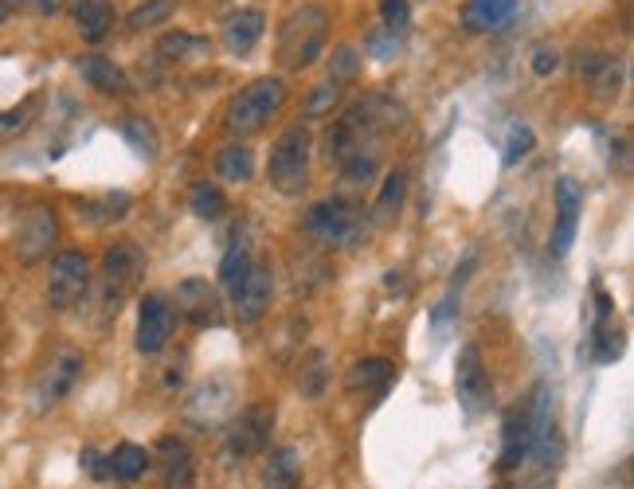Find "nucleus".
Listing matches in <instances>:
<instances>
[{"label":"nucleus","mask_w":634,"mask_h":489,"mask_svg":"<svg viewBox=\"0 0 634 489\" xmlns=\"http://www.w3.org/2000/svg\"><path fill=\"white\" fill-rule=\"evenodd\" d=\"M329 40V16L321 4H302L294 8L282 28H278V63L286 71H306L314 67Z\"/></svg>","instance_id":"1"},{"label":"nucleus","mask_w":634,"mask_h":489,"mask_svg":"<svg viewBox=\"0 0 634 489\" xmlns=\"http://www.w3.org/2000/svg\"><path fill=\"white\" fill-rule=\"evenodd\" d=\"M286 94H290L286 83H282V79H274V75L247 83V87L227 102L224 130L231 137H239V141H243V137H251V134H259V130H267V122H271L274 114L286 106Z\"/></svg>","instance_id":"2"},{"label":"nucleus","mask_w":634,"mask_h":489,"mask_svg":"<svg viewBox=\"0 0 634 489\" xmlns=\"http://www.w3.org/2000/svg\"><path fill=\"white\" fill-rule=\"evenodd\" d=\"M267 177H271L274 192H282V196L306 192V184H310V130H306V122H294L278 134L271 161H267Z\"/></svg>","instance_id":"3"},{"label":"nucleus","mask_w":634,"mask_h":489,"mask_svg":"<svg viewBox=\"0 0 634 489\" xmlns=\"http://www.w3.org/2000/svg\"><path fill=\"white\" fill-rule=\"evenodd\" d=\"M141 274H145V251L137 243H130V239L110 243L106 255H102V286H98L102 310L106 313L122 310V302L137 290Z\"/></svg>","instance_id":"4"},{"label":"nucleus","mask_w":634,"mask_h":489,"mask_svg":"<svg viewBox=\"0 0 634 489\" xmlns=\"http://www.w3.org/2000/svg\"><path fill=\"white\" fill-rule=\"evenodd\" d=\"M79 376H83V353L71 349V345L55 349V353L40 364L36 380H32V392H28L32 415H47L51 407H59V403L71 396V388L79 384Z\"/></svg>","instance_id":"5"},{"label":"nucleus","mask_w":634,"mask_h":489,"mask_svg":"<svg viewBox=\"0 0 634 489\" xmlns=\"http://www.w3.org/2000/svg\"><path fill=\"white\" fill-rule=\"evenodd\" d=\"M306 231H310V239H317L329 251H349L361 243L364 216L357 204L333 196V200H321L306 212Z\"/></svg>","instance_id":"6"},{"label":"nucleus","mask_w":634,"mask_h":489,"mask_svg":"<svg viewBox=\"0 0 634 489\" xmlns=\"http://www.w3.org/2000/svg\"><path fill=\"white\" fill-rule=\"evenodd\" d=\"M271 435H274V407L251 403V407H243L239 415L227 419L224 454L235 458V462H247V458L263 454L271 446Z\"/></svg>","instance_id":"7"},{"label":"nucleus","mask_w":634,"mask_h":489,"mask_svg":"<svg viewBox=\"0 0 634 489\" xmlns=\"http://www.w3.org/2000/svg\"><path fill=\"white\" fill-rule=\"evenodd\" d=\"M91 290V259L83 251H59L47 270V306L51 310H75Z\"/></svg>","instance_id":"8"},{"label":"nucleus","mask_w":634,"mask_h":489,"mask_svg":"<svg viewBox=\"0 0 634 489\" xmlns=\"http://www.w3.org/2000/svg\"><path fill=\"white\" fill-rule=\"evenodd\" d=\"M55 239H59V216H55V208H47V204H32V208L20 216L16 235H12L16 259H20L24 267L44 263L47 255H51V247H55Z\"/></svg>","instance_id":"9"},{"label":"nucleus","mask_w":634,"mask_h":489,"mask_svg":"<svg viewBox=\"0 0 634 489\" xmlns=\"http://www.w3.org/2000/svg\"><path fill=\"white\" fill-rule=\"evenodd\" d=\"M454 392H458V403H462L466 415L490 411V403H494V384H490V372H486V364H482L478 345H466V349L458 353Z\"/></svg>","instance_id":"10"},{"label":"nucleus","mask_w":634,"mask_h":489,"mask_svg":"<svg viewBox=\"0 0 634 489\" xmlns=\"http://www.w3.org/2000/svg\"><path fill=\"white\" fill-rule=\"evenodd\" d=\"M580 212H584V188L576 177H560L556 180V223H552V239H548V251L552 259H564L576 243V231H580Z\"/></svg>","instance_id":"11"},{"label":"nucleus","mask_w":634,"mask_h":489,"mask_svg":"<svg viewBox=\"0 0 634 489\" xmlns=\"http://www.w3.org/2000/svg\"><path fill=\"white\" fill-rule=\"evenodd\" d=\"M173 302L161 294V290H149L137 306V353L153 356L161 353L173 337Z\"/></svg>","instance_id":"12"},{"label":"nucleus","mask_w":634,"mask_h":489,"mask_svg":"<svg viewBox=\"0 0 634 489\" xmlns=\"http://www.w3.org/2000/svg\"><path fill=\"white\" fill-rule=\"evenodd\" d=\"M231 403H235L231 380H227V376H212V380H204V384L188 396V403H184V419H188L196 431H208V427L224 423L227 411H231Z\"/></svg>","instance_id":"13"},{"label":"nucleus","mask_w":634,"mask_h":489,"mask_svg":"<svg viewBox=\"0 0 634 489\" xmlns=\"http://www.w3.org/2000/svg\"><path fill=\"white\" fill-rule=\"evenodd\" d=\"M271 298H274V278L271 267H263V263H251V270L231 286V306H235V317L243 325H255L263 313L271 310Z\"/></svg>","instance_id":"14"},{"label":"nucleus","mask_w":634,"mask_h":489,"mask_svg":"<svg viewBox=\"0 0 634 489\" xmlns=\"http://www.w3.org/2000/svg\"><path fill=\"white\" fill-rule=\"evenodd\" d=\"M177 310L196 325V329H216L224 325V302H220V290L208 282V278H184L177 286Z\"/></svg>","instance_id":"15"},{"label":"nucleus","mask_w":634,"mask_h":489,"mask_svg":"<svg viewBox=\"0 0 634 489\" xmlns=\"http://www.w3.org/2000/svg\"><path fill=\"white\" fill-rule=\"evenodd\" d=\"M529 450H533V415L529 407H513L505 427H501V470H517L521 462H529Z\"/></svg>","instance_id":"16"},{"label":"nucleus","mask_w":634,"mask_h":489,"mask_svg":"<svg viewBox=\"0 0 634 489\" xmlns=\"http://www.w3.org/2000/svg\"><path fill=\"white\" fill-rule=\"evenodd\" d=\"M263 28H267V20H263V12L259 8H239V12H231L224 20V47L231 55H247L251 47L263 40Z\"/></svg>","instance_id":"17"},{"label":"nucleus","mask_w":634,"mask_h":489,"mask_svg":"<svg viewBox=\"0 0 634 489\" xmlns=\"http://www.w3.org/2000/svg\"><path fill=\"white\" fill-rule=\"evenodd\" d=\"M517 0H466L462 4V24L470 32H498L513 20Z\"/></svg>","instance_id":"18"},{"label":"nucleus","mask_w":634,"mask_h":489,"mask_svg":"<svg viewBox=\"0 0 634 489\" xmlns=\"http://www.w3.org/2000/svg\"><path fill=\"white\" fill-rule=\"evenodd\" d=\"M404 200H408V173L404 169H392L384 184H380V196H376V204H372V223L384 231V227H392V223L400 220V212H404Z\"/></svg>","instance_id":"19"},{"label":"nucleus","mask_w":634,"mask_h":489,"mask_svg":"<svg viewBox=\"0 0 634 489\" xmlns=\"http://www.w3.org/2000/svg\"><path fill=\"white\" fill-rule=\"evenodd\" d=\"M263 489H302V454L294 446H278L267 458Z\"/></svg>","instance_id":"20"},{"label":"nucleus","mask_w":634,"mask_h":489,"mask_svg":"<svg viewBox=\"0 0 634 489\" xmlns=\"http://www.w3.org/2000/svg\"><path fill=\"white\" fill-rule=\"evenodd\" d=\"M79 75L98 94H122L126 90V71L114 59H106V55H83L79 59Z\"/></svg>","instance_id":"21"},{"label":"nucleus","mask_w":634,"mask_h":489,"mask_svg":"<svg viewBox=\"0 0 634 489\" xmlns=\"http://www.w3.org/2000/svg\"><path fill=\"white\" fill-rule=\"evenodd\" d=\"M157 454H161V478H165V489H184L192 482V454L181 439L165 435L157 443Z\"/></svg>","instance_id":"22"},{"label":"nucleus","mask_w":634,"mask_h":489,"mask_svg":"<svg viewBox=\"0 0 634 489\" xmlns=\"http://www.w3.org/2000/svg\"><path fill=\"white\" fill-rule=\"evenodd\" d=\"M216 177L224 184H247L255 177V149L243 141H231L216 153Z\"/></svg>","instance_id":"23"},{"label":"nucleus","mask_w":634,"mask_h":489,"mask_svg":"<svg viewBox=\"0 0 634 489\" xmlns=\"http://www.w3.org/2000/svg\"><path fill=\"white\" fill-rule=\"evenodd\" d=\"M130 208H134L130 192H102V196H94V200H79V216H83V220H91L94 227H106V223L126 220V216H130Z\"/></svg>","instance_id":"24"},{"label":"nucleus","mask_w":634,"mask_h":489,"mask_svg":"<svg viewBox=\"0 0 634 489\" xmlns=\"http://www.w3.org/2000/svg\"><path fill=\"white\" fill-rule=\"evenodd\" d=\"M75 28L83 40L98 44L114 28V4L110 0H79L75 4Z\"/></svg>","instance_id":"25"},{"label":"nucleus","mask_w":634,"mask_h":489,"mask_svg":"<svg viewBox=\"0 0 634 489\" xmlns=\"http://www.w3.org/2000/svg\"><path fill=\"white\" fill-rule=\"evenodd\" d=\"M392 360H384V356H364L357 360L353 368H349V392H384L388 384H392Z\"/></svg>","instance_id":"26"},{"label":"nucleus","mask_w":634,"mask_h":489,"mask_svg":"<svg viewBox=\"0 0 634 489\" xmlns=\"http://www.w3.org/2000/svg\"><path fill=\"white\" fill-rule=\"evenodd\" d=\"M110 458V478L114 482H137L145 470H149V450L145 446H137V443H122L114 454H106Z\"/></svg>","instance_id":"27"},{"label":"nucleus","mask_w":634,"mask_h":489,"mask_svg":"<svg viewBox=\"0 0 634 489\" xmlns=\"http://www.w3.org/2000/svg\"><path fill=\"white\" fill-rule=\"evenodd\" d=\"M188 208H192V216H196V220L216 223L227 212L224 188H220V184H212V180H196V184H192V192H188Z\"/></svg>","instance_id":"28"},{"label":"nucleus","mask_w":634,"mask_h":489,"mask_svg":"<svg viewBox=\"0 0 634 489\" xmlns=\"http://www.w3.org/2000/svg\"><path fill=\"white\" fill-rule=\"evenodd\" d=\"M329 388V353L314 349V353L302 360V372H298V392L302 400H321Z\"/></svg>","instance_id":"29"},{"label":"nucleus","mask_w":634,"mask_h":489,"mask_svg":"<svg viewBox=\"0 0 634 489\" xmlns=\"http://www.w3.org/2000/svg\"><path fill=\"white\" fill-rule=\"evenodd\" d=\"M122 137L134 145L141 157H149V161L161 153V137H157L153 122H149L145 114H130V118H122Z\"/></svg>","instance_id":"30"},{"label":"nucleus","mask_w":634,"mask_h":489,"mask_svg":"<svg viewBox=\"0 0 634 489\" xmlns=\"http://www.w3.org/2000/svg\"><path fill=\"white\" fill-rule=\"evenodd\" d=\"M36 110H40V98L36 94H28L20 106H12V110H0V145H8V141H16V137L24 134L28 126H32V118H36Z\"/></svg>","instance_id":"31"},{"label":"nucleus","mask_w":634,"mask_h":489,"mask_svg":"<svg viewBox=\"0 0 634 489\" xmlns=\"http://www.w3.org/2000/svg\"><path fill=\"white\" fill-rule=\"evenodd\" d=\"M251 263H255V259H251V239H243V235H239V239H235V243L224 251V259H220V282L231 290V286H235V282L251 270Z\"/></svg>","instance_id":"32"},{"label":"nucleus","mask_w":634,"mask_h":489,"mask_svg":"<svg viewBox=\"0 0 634 489\" xmlns=\"http://www.w3.org/2000/svg\"><path fill=\"white\" fill-rule=\"evenodd\" d=\"M341 102V87L337 83H317L310 94H306V106H302V122H317V118H329Z\"/></svg>","instance_id":"33"},{"label":"nucleus","mask_w":634,"mask_h":489,"mask_svg":"<svg viewBox=\"0 0 634 489\" xmlns=\"http://www.w3.org/2000/svg\"><path fill=\"white\" fill-rule=\"evenodd\" d=\"M357 71H361V51H357L353 44L333 47V55H329V83L345 87V83L357 79Z\"/></svg>","instance_id":"34"},{"label":"nucleus","mask_w":634,"mask_h":489,"mask_svg":"<svg viewBox=\"0 0 634 489\" xmlns=\"http://www.w3.org/2000/svg\"><path fill=\"white\" fill-rule=\"evenodd\" d=\"M173 8H177V0H141L134 12H130V28L134 32L157 28V24H165L173 16Z\"/></svg>","instance_id":"35"},{"label":"nucleus","mask_w":634,"mask_h":489,"mask_svg":"<svg viewBox=\"0 0 634 489\" xmlns=\"http://www.w3.org/2000/svg\"><path fill=\"white\" fill-rule=\"evenodd\" d=\"M157 51H161L165 59H192V55L208 51V40H200V36H188V32H169V36H161Z\"/></svg>","instance_id":"36"},{"label":"nucleus","mask_w":634,"mask_h":489,"mask_svg":"<svg viewBox=\"0 0 634 489\" xmlns=\"http://www.w3.org/2000/svg\"><path fill=\"white\" fill-rule=\"evenodd\" d=\"M607 63H611V55H607V51H599V47H580V51H576V59H572V71H576V79L595 83V75H599Z\"/></svg>","instance_id":"37"},{"label":"nucleus","mask_w":634,"mask_h":489,"mask_svg":"<svg viewBox=\"0 0 634 489\" xmlns=\"http://www.w3.org/2000/svg\"><path fill=\"white\" fill-rule=\"evenodd\" d=\"M411 24V4L408 0H380V28H388L392 36L408 32Z\"/></svg>","instance_id":"38"},{"label":"nucleus","mask_w":634,"mask_h":489,"mask_svg":"<svg viewBox=\"0 0 634 489\" xmlns=\"http://www.w3.org/2000/svg\"><path fill=\"white\" fill-rule=\"evenodd\" d=\"M364 51L384 63V59L400 55V36H392L388 28H372V32H364Z\"/></svg>","instance_id":"39"},{"label":"nucleus","mask_w":634,"mask_h":489,"mask_svg":"<svg viewBox=\"0 0 634 489\" xmlns=\"http://www.w3.org/2000/svg\"><path fill=\"white\" fill-rule=\"evenodd\" d=\"M533 141H537V137H533L529 126H513V130H509V141H505V157H501V161H505V169H513L521 157H529Z\"/></svg>","instance_id":"40"},{"label":"nucleus","mask_w":634,"mask_h":489,"mask_svg":"<svg viewBox=\"0 0 634 489\" xmlns=\"http://www.w3.org/2000/svg\"><path fill=\"white\" fill-rule=\"evenodd\" d=\"M458 317V286L447 290V298L435 306L431 313V325H435V337H447V329H451V321Z\"/></svg>","instance_id":"41"},{"label":"nucleus","mask_w":634,"mask_h":489,"mask_svg":"<svg viewBox=\"0 0 634 489\" xmlns=\"http://www.w3.org/2000/svg\"><path fill=\"white\" fill-rule=\"evenodd\" d=\"M556 67H560V51H556V47H548V44L533 47V75H537V79H548Z\"/></svg>","instance_id":"42"},{"label":"nucleus","mask_w":634,"mask_h":489,"mask_svg":"<svg viewBox=\"0 0 634 489\" xmlns=\"http://www.w3.org/2000/svg\"><path fill=\"white\" fill-rule=\"evenodd\" d=\"M79 462H83V470L91 474L94 482L110 478V458H106V454H98V450H83V458H79Z\"/></svg>","instance_id":"43"},{"label":"nucleus","mask_w":634,"mask_h":489,"mask_svg":"<svg viewBox=\"0 0 634 489\" xmlns=\"http://www.w3.org/2000/svg\"><path fill=\"white\" fill-rule=\"evenodd\" d=\"M63 8V0H32V12H40V16H55Z\"/></svg>","instance_id":"44"},{"label":"nucleus","mask_w":634,"mask_h":489,"mask_svg":"<svg viewBox=\"0 0 634 489\" xmlns=\"http://www.w3.org/2000/svg\"><path fill=\"white\" fill-rule=\"evenodd\" d=\"M8 12H12V0H0V24L8 20Z\"/></svg>","instance_id":"45"},{"label":"nucleus","mask_w":634,"mask_h":489,"mask_svg":"<svg viewBox=\"0 0 634 489\" xmlns=\"http://www.w3.org/2000/svg\"><path fill=\"white\" fill-rule=\"evenodd\" d=\"M212 4H216V0H212Z\"/></svg>","instance_id":"46"}]
</instances>
